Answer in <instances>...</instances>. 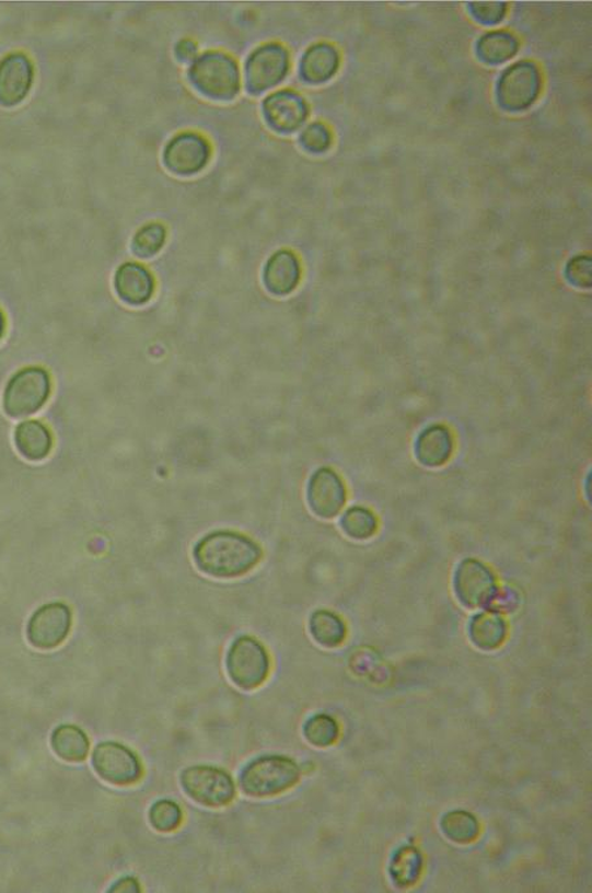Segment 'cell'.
I'll return each mask as SVG.
<instances>
[{
	"instance_id": "cell-1",
	"label": "cell",
	"mask_w": 592,
	"mask_h": 893,
	"mask_svg": "<svg viewBox=\"0 0 592 893\" xmlns=\"http://www.w3.org/2000/svg\"><path fill=\"white\" fill-rule=\"evenodd\" d=\"M264 556L256 541L243 533L219 531L206 534L193 548L199 572L212 579L232 580L257 568Z\"/></svg>"
},
{
	"instance_id": "cell-2",
	"label": "cell",
	"mask_w": 592,
	"mask_h": 893,
	"mask_svg": "<svg viewBox=\"0 0 592 893\" xmlns=\"http://www.w3.org/2000/svg\"><path fill=\"white\" fill-rule=\"evenodd\" d=\"M301 778L298 764L285 755H260L239 775L241 792L252 799H270L292 789Z\"/></svg>"
},
{
	"instance_id": "cell-3",
	"label": "cell",
	"mask_w": 592,
	"mask_h": 893,
	"mask_svg": "<svg viewBox=\"0 0 592 893\" xmlns=\"http://www.w3.org/2000/svg\"><path fill=\"white\" fill-rule=\"evenodd\" d=\"M188 76L191 85L212 100L230 101L240 91L239 66L235 59L222 51L199 55L193 60Z\"/></svg>"
},
{
	"instance_id": "cell-4",
	"label": "cell",
	"mask_w": 592,
	"mask_h": 893,
	"mask_svg": "<svg viewBox=\"0 0 592 893\" xmlns=\"http://www.w3.org/2000/svg\"><path fill=\"white\" fill-rule=\"evenodd\" d=\"M225 671L233 685L243 691H256L267 682L271 658L264 643L252 636H241L230 646Z\"/></svg>"
},
{
	"instance_id": "cell-5",
	"label": "cell",
	"mask_w": 592,
	"mask_h": 893,
	"mask_svg": "<svg viewBox=\"0 0 592 893\" xmlns=\"http://www.w3.org/2000/svg\"><path fill=\"white\" fill-rule=\"evenodd\" d=\"M53 382L50 373L39 367L19 370L7 383L3 409L11 418L37 414L50 398Z\"/></svg>"
},
{
	"instance_id": "cell-6",
	"label": "cell",
	"mask_w": 592,
	"mask_h": 893,
	"mask_svg": "<svg viewBox=\"0 0 592 893\" xmlns=\"http://www.w3.org/2000/svg\"><path fill=\"white\" fill-rule=\"evenodd\" d=\"M181 786L191 801L205 808L229 807L236 797L232 776L216 766L199 765L183 769Z\"/></svg>"
},
{
	"instance_id": "cell-7",
	"label": "cell",
	"mask_w": 592,
	"mask_h": 893,
	"mask_svg": "<svg viewBox=\"0 0 592 893\" xmlns=\"http://www.w3.org/2000/svg\"><path fill=\"white\" fill-rule=\"evenodd\" d=\"M92 766L103 781L115 787L135 786L143 778L139 755L115 741H106L94 747Z\"/></svg>"
},
{
	"instance_id": "cell-8",
	"label": "cell",
	"mask_w": 592,
	"mask_h": 893,
	"mask_svg": "<svg viewBox=\"0 0 592 893\" xmlns=\"http://www.w3.org/2000/svg\"><path fill=\"white\" fill-rule=\"evenodd\" d=\"M542 76L532 61H519L501 74L498 84V100L508 112H522L539 97Z\"/></svg>"
},
{
	"instance_id": "cell-9",
	"label": "cell",
	"mask_w": 592,
	"mask_h": 893,
	"mask_svg": "<svg viewBox=\"0 0 592 893\" xmlns=\"http://www.w3.org/2000/svg\"><path fill=\"white\" fill-rule=\"evenodd\" d=\"M72 629V611L66 603H47L34 613L27 623V641L38 650L59 648Z\"/></svg>"
},
{
	"instance_id": "cell-10",
	"label": "cell",
	"mask_w": 592,
	"mask_h": 893,
	"mask_svg": "<svg viewBox=\"0 0 592 893\" xmlns=\"http://www.w3.org/2000/svg\"><path fill=\"white\" fill-rule=\"evenodd\" d=\"M289 70V54L283 45L271 43L254 50L246 61V84L258 94L277 86Z\"/></svg>"
},
{
	"instance_id": "cell-11",
	"label": "cell",
	"mask_w": 592,
	"mask_h": 893,
	"mask_svg": "<svg viewBox=\"0 0 592 893\" xmlns=\"http://www.w3.org/2000/svg\"><path fill=\"white\" fill-rule=\"evenodd\" d=\"M454 593L467 608L484 607L497 594V580L491 569L475 559L461 561L453 580Z\"/></svg>"
},
{
	"instance_id": "cell-12",
	"label": "cell",
	"mask_w": 592,
	"mask_h": 893,
	"mask_svg": "<svg viewBox=\"0 0 592 893\" xmlns=\"http://www.w3.org/2000/svg\"><path fill=\"white\" fill-rule=\"evenodd\" d=\"M211 148L202 135L185 132L174 137L164 149L163 162L176 175L190 176L209 163Z\"/></svg>"
},
{
	"instance_id": "cell-13",
	"label": "cell",
	"mask_w": 592,
	"mask_h": 893,
	"mask_svg": "<svg viewBox=\"0 0 592 893\" xmlns=\"http://www.w3.org/2000/svg\"><path fill=\"white\" fill-rule=\"evenodd\" d=\"M306 499L310 511L315 517L325 520L334 519L346 505V485L335 471L321 468L315 471L309 479Z\"/></svg>"
},
{
	"instance_id": "cell-14",
	"label": "cell",
	"mask_w": 592,
	"mask_h": 893,
	"mask_svg": "<svg viewBox=\"0 0 592 893\" xmlns=\"http://www.w3.org/2000/svg\"><path fill=\"white\" fill-rule=\"evenodd\" d=\"M34 67L24 53H12L0 60V106L15 107L30 94Z\"/></svg>"
},
{
	"instance_id": "cell-15",
	"label": "cell",
	"mask_w": 592,
	"mask_h": 893,
	"mask_svg": "<svg viewBox=\"0 0 592 893\" xmlns=\"http://www.w3.org/2000/svg\"><path fill=\"white\" fill-rule=\"evenodd\" d=\"M265 119L268 126L280 134H291L304 125L309 115L307 103L300 94L280 91L264 101Z\"/></svg>"
},
{
	"instance_id": "cell-16",
	"label": "cell",
	"mask_w": 592,
	"mask_h": 893,
	"mask_svg": "<svg viewBox=\"0 0 592 893\" xmlns=\"http://www.w3.org/2000/svg\"><path fill=\"white\" fill-rule=\"evenodd\" d=\"M115 292L129 306L148 304L155 292V279L147 267L136 264H123L115 272Z\"/></svg>"
},
{
	"instance_id": "cell-17",
	"label": "cell",
	"mask_w": 592,
	"mask_h": 893,
	"mask_svg": "<svg viewBox=\"0 0 592 893\" xmlns=\"http://www.w3.org/2000/svg\"><path fill=\"white\" fill-rule=\"evenodd\" d=\"M301 265L291 251H279L268 258L264 269V285L274 297L285 298L300 285Z\"/></svg>"
},
{
	"instance_id": "cell-18",
	"label": "cell",
	"mask_w": 592,
	"mask_h": 893,
	"mask_svg": "<svg viewBox=\"0 0 592 893\" xmlns=\"http://www.w3.org/2000/svg\"><path fill=\"white\" fill-rule=\"evenodd\" d=\"M452 432L443 425H432L418 436L415 452L419 463L429 468H439L449 463L453 455Z\"/></svg>"
},
{
	"instance_id": "cell-19",
	"label": "cell",
	"mask_w": 592,
	"mask_h": 893,
	"mask_svg": "<svg viewBox=\"0 0 592 893\" xmlns=\"http://www.w3.org/2000/svg\"><path fill=\"white\" fill-rule=\"evenodd\" d=\"M13 439L20 455L30 462H43L53 451L54 438L50 429L36 420L18 425Z\"/></svg>"
},
{
	"instance_id": "cell-20",
	"label": "cell",
	"mask_w": 592,
	"mask_h": 893,
	"mask_svg": "<svg viewBox=\"0 0 592 893\" xmlns=\"http://www.w3.org/2000/svg\"><path fill=\"white\" fill-rule=\"evenodd\" d=\"M340 66V55L333 45L316 44L301 60V76L310 84H323L333 79Z\"/></svg>"
},
{
	"instance_id": "cell-21",
	"label": "cell",
	"mask_w": 592,
	"mask_h": 893,
	"mask_svg": "<svg viewBox=\"0 0 592 893\" xmlns=\"http://www.w3.org/2000/svg\"><path fill=\"white\" fill-rule=\"evenodd\" d=\"M50 744L57 757L68 762V764H80L88 757L91 751V740L80 727L73 724H61L55 728Z\"/></svg>"
},
{
	"instance_id": "cell-22",
	"label": "cell",
	"mask_w": 592,
	"mask_h": 893,
	"mask_svg": "<svg viewBox=\"0 0 592 893\" xmlns=\"http://www.w3.org/2000/svg\"><path fill=\"white\" fill-rule=\"evenodd\" d=\"M309 630L313 640L327 649L339 648L347 637L346 623L327 610L315 611L310 616Z\"/></svg>"
},
{
	"instance_id": "cell-23",
	"label": "cell",
	"mask_w": 592,
	"mask_h": 893,
	"mask_svg": "<svg viewBox=\"0 0 592 893\" xmlns=\"http://www.w3.org/2000/svg\"><path fill=\"white\" fill-rule=\"evenodd\" d=\"M520 49L518 38L513 34L502 31L486 33L478 40L479 58L488 65H500L511 60Z\"/></svg>"
},
{
	"instance_id": "cell-24",
	"label": "cell",
	"mask_w": 592,
	"mask_h": 893,
	"mask_svg": "<svg viewBox=\"0 0 592 893\" xmlns=\"http://www.w3.org/2000/svg\"><path fill=\"white\" fill-rule=\"evenodd\" d=\"M469 630L473 642L484 650L499 648L507 636L506 622L495 614L485 613L475 616Z\"/></svg>"
},
{
	"instance_id": "cell-25",
	"label": "cell",
	"mask_w": 592,
	"mask_h": 893,
	"mask_svg": "<svg viewBox=\"0 0 592 893\" xmlns=\"http://www.w3.org/2000/svg\"><path fill=\"white\" fill-rule=\"evenodd\" d=\"M442 830L450 840L458 844H469L479 835V823L471 813L454 810L445 814L442 820Z\"/></svg>"
},
{
	"instance_id": "cell-26",
	"label": "cell",
	"mask_w": 592,
	"mask_h": 893,
	"mask_svg": "<svg viewBox=\"0 0 592 893\" xmlns=\"http://www.w3.org/2000/svg\"><path fill=\"white\" fill-rule=\"evenodd\" d=\"M340 527L347 537L364 541L373 537L378 529L375 514L367 508L353 507L343 514Z\"/></svg>"
},
{
	"instance_id": "cell-27",
	"label": "cell",
	"mask_w": 592,
	"mask_h": 893,
	"mask_svg": "<svg viewBox=\"0 0 592 893\" xmlns=\"http://www.w3.org/2000/svg\"><path fill=\"white\" fill-rule=\"evenodd\" d=\"M167 230L161 223H149L136 232L132 252L136 257L148 259L156 256L166 244Z\"/></svg>"
},
{
	"instance_id": "cell-28",
	"label": "cell",
	"mask_w": 592,
	"mask_h": 893,
	"mask_svg": "<svg viewBox=\"0 0 592 893\" xmlns=\"http://www.w3.org/2000/svg\"><path fill=\"white\" fill-rule=\"evenodd\" d=\"M304 738L309 744L316 747H327L336 743L339 739L340 728L337 721L328 716H314L306 720L304 724Z\"/></svg>"
},
{
	"instance_id": "cell-29",
	"label": "cell",
	"mask_w": 592,
	"mask_h": 893,
	"mask_svg": "<svg viewBox=\"0 0 592 893\" xmlns=\"http://www.w3.org/2000/svg\"><path fill=\"white\" fill-rule=\"evenodd\" d=\"M183 810L172 800H160L149 810V823L158 833L171 834L182 826Z\"/></svg>"
},
{
	"instance_id": "cell-30",
	"label": "cell",
	"mask_w": 592,
	"mask_h": 893,
	"mask_svg": "<svg viewBox=\"0 0 592 893\" xmlns=\"http://www.w3.org/2000/svg\"><path fill=\"white\" fill-rule=\"evenodd\" d=\"M421 856L413 848H403L397 851L394 862H392V877L401 885H410L416 882L421 870Z\"/></svg>"
},
{
	"instance_id": "cell-31",
	"label": "cell",
	"mask_w": 592,
	"mask_h": 893,
	"mask_svg": "<svg viewBox=\"0 0 592 893\" xmlns=\"http://www.w3.org/2000/svg\"><path fill=\"white\" fill-rule=\"evenodd\" d=\"M301 143L312 153H325L332 147L333 134L327 126L322 123H313L305 128L301 135Z\"/></svg>"
},
{
	"instance_id": "cell-32",
	"label": "cell",
	"mask_w": 592,
	"mask_h": 893,
	"mask_svg": "<svg viewBox=\"0 0 592 893\" xmlns=\"http://www.w3.org/2000/svg\"><path fill=\"white\" fill-rule=\"evenodd\" d=\"M567 279L570 285L578 288H590L592 286V260L588 256L571 258L566 269Z\"/></svg>"
},
{
	"instance_id": "cell-33",
	"label": "cell",
	"mask_w": 592,
	"mask_h": 893,
	"mask_svg": "<svg viewBox=\"0 0 592 893\" xmlns=\"http://www.w3.org/2000/svg\"><path fill=\"white\" fill-rule=\"evenodd\" d=\"M471 9L474 18L484 24L500 23L507 13L504 2H474L471 3Z\"/></svg>"
},
{
	"instance_id": "cell-34",
	"label": "cell",
	"mask_w": 592,
	"mask_h": 893,
	"mask_svg": "<svg viewBox=\"0 0 592 893\" xmlns=\"http://www.w3.org/2000/svg\"><path fill=\"white\" fill-rule=\"evenodd\" d=\"M197 46L190 39H182L176 45V57L182 61H189L196 57Z\"/></svg>"
},
{
	"instance_id": "cell-35",
	"label": "cell",
	"mask_w": 592,
	"mask_h": 893,
	"mask_svg": "<svg viewBox=\"0 0 592 893\" xmlns=\"http://www.w3.org/2000/svg\"><path fill=\"white\" fill-rule=\"evenodd\" d=\"M108 892H141L140 883L132 877H124Z\"/></svg>"
},
{
	"instance_id": "cell-36",
	"label": "cell",
	"mask_w": 592,
	"mask_h": 893,
	"mask_svg": "<svg viewBox=\"0 0 592 893\" xmlns=\"http://www.w3.org/2000/svg\"><path fill=\"white\" fill-rule=\"evenodd\" d=\"M4 332H5V317L2 312V309H0V340H2Z\"/></svg>"
}]
</instances>
